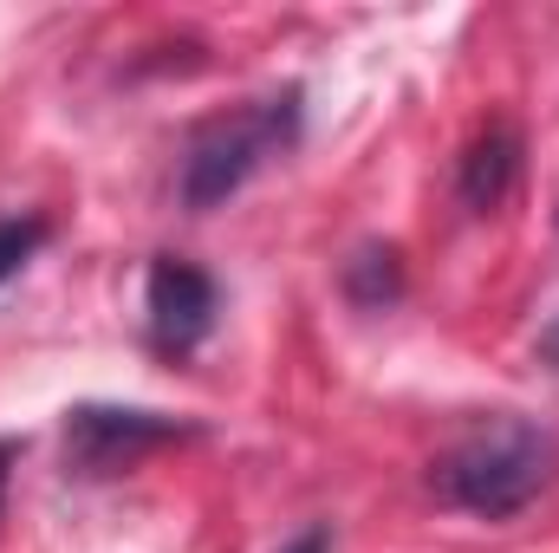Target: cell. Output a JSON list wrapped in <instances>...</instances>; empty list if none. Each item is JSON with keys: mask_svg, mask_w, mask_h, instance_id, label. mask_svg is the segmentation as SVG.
I'll list each match as a JSON object with an SVG mask.
<instances>
[{"mask_svg": "<svg viewBox=\"0 0 559 553\" xmlns=\"http://www.w3.org/2000/svg\"><path fill=\"white\" fill-rule=\"evenodd\" d=\"M559 469V443L554 430L527 423V416H488L475 423L436 469H429V489L462 508V515H481V521H514L527 502L547 495Z\"/></svg>", "mask_w": 559, "mask_h": 553, "instance_id": "obj_1", "label": "cell"}, {"mask_svg": "<svg viewBox=\"0 0 559 553\" xmlns=\"http://www.w3.org/2000/svg\"><path fill=\"white\" fill-rule=\"evenodd\" d=\"M299 85H286L274 98H254L215 125H202L189 150H182V176H176V196L182 209H222L235 189H248L274 156H286L299 143Z\"/></svg>", "mask_w": 559, "mask_h": 553, "instance_id": "obj_2", "label": "cell"}, {"mask_svg": "<svg viewBox=\"0 0 559 553\" xmlns=\"http://www.w3.org/2000/svg\"><path fill=\"white\" fill-rule=\"evenodd\" d=\"M182 436H195V423H176L163 411H124V404H79L66 416V462L79 475H118Z\"/></svg>", "mask_w": 559, "mask_h": 553, "instance_id": "obj_3", "label": "cell"}, {"mask_svg": "<svg viewBox=\"0 0 559 553\" xmlns=\"http://www.w3.org/2000/svg\"><path fill=\"white\" fill-rule=\"evenodd\" d=\"M215 313H222V286L202 274L195 261H176L163 255L150 268V339L176 358H189L209 332H215Z\"/></svg>", "mask_w": 559, "mask_h": 553, "instance_id": "obj_4", "label": "cell"}, {"mask_svg": "<svg viewBox=\"0 0 559 553\" xmlns=\"http://www.w3.org/2000/svg\"><path fill=\"white\" fill-rule=\"evenodd\" d=\"M521 131L514 125H488L481 138L462 150V163H455V196H462V209H475V215H495L508 196H514V183H521Z\"/></svg>", "mask_w": 559, "mask_h": 553, "instance_id": "obj_5", "label": "cell"}, {"mask_svg": "<svg viewBox=\"0 0 559 553\" xmlns=\"http://www.w3.org/2000/svg\"><path fill=\"white\" fill-rule=\"evenodd\" d=\"M345 293H352V306H365V313H384L397 293H404V261H397V248H358L352 261H345Z\"/></svg>", "mask_w": 559, "mask_h": 553, "instance_id": "obj_6", "label": "cell"}, {"mask_svg": "<svg viewBox=\"0 0 559 553\" xmlns=\"http://www.w3.org/2000/svg\"><path fill=\"white\" fill-rule=\"evenodd\" d=\"M46 235H52V228H46V215H7V222H0V286L20 274L39 248H46Z\"/></svg>", "mask_w": 559, "mask_h": 553, "instance_id": "obj_7", "label": "cell"}, {"mask_svg": "<svg viewBox=\"0 0 559 553\" xmlns=\"http://www.w3.org/2000/svg\"><path fill=\"white\" fill-rule=\"evenodd\" d=\"M280 553H332V528H306L299 541H286Z\"/></svg>", "mask_w": 559, "mask_h": 553, "instance_id": "obj_8", "label": "cell"}, {"mask_svg": "<svg viewBox=\"0 0 559 553\" xmlns=\"http://www.w3.org/2000/svg\"><path fill=\"white\" fill-rule=\"evenodd\" d=\"M534 352H540V365H554V372H559V313H554V326L540 332V345H534Z\"/></svg>", "mask_w": 559, "mask_h": 553, "instance_id": "obj_9", "label": "cell"}, {"mask_svg": "<svg viewBox=\"0 0 559 553\" xmlns=\"http://www.w3.org/2000/svg\"><path fill=\"white\" fill-rule=\"evenodd\" d=\"M13 456H20V443H13V436H0V502H7V462H13Z\"/></svg>", "mask_w": 559, "mask_h": 553, "instance_id": "obj_10", "label": "cell"}]
</instances>
